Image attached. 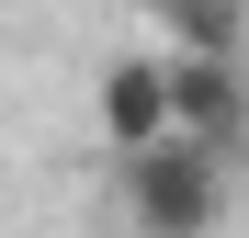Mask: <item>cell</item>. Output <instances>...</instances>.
<instances>
[{
	"instance_id": "6da1fadb",
	"label": "cell",
	"mask_w": 249,
	"mask_h": 238,
	"mask_svg": "<svg viewBox=\"0 0 249 238\" xmlns=\"http://www.w3.org/2000/svg\"><path fill=\"white\" fill-rule=\"evenodd\" d=\"M124 227L136 238H215L227 227V159L193 136H159L147 159H124Z\"/></svg>"
},
{
	"instance_id": "7a4b0ae2",
	"label": "cell",
	"mask_w": 249,
	"mask_h": 238,
	"mask_svg": "<svg viewBox=\"0 0 249 238\" xmlns=\"http://www.w3.org/2000/svg\"><path fill=\"white\" fill-rule=\"evenodd\" d=\"M159 68H170V136L227 159V136L249 125V68L238 57H159Z\"/></svg>"
},
{
	"instance_id": "3957f363",
	"label": "cell",
	"mask_w": 249,
	"mask_h": 238,
	"mask_svg": "<svg viewBox=\"0 0 249 238\" xmlns=\"http://www.w3.org/2000/svg\"><path fill=\"white\" fill-rule=\"evenodd\" d=\"M91 113H102L113 159H147L159 136H170V68H159V57H113L91 79Z\"/></svg>"
}]
</instances>
